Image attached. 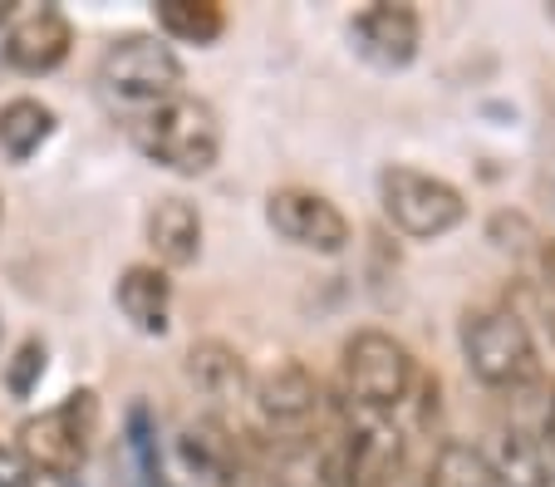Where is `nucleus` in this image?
Segmentation results:
<instances>
[{"instance_id": "nucleus-1", "label": "nucleus", "mask_w": 555, "mask_h": 487, "mask_svg": "<svg viewBox=\"0 0 555 487\" xmlns=\"http://www.w3.org/2000/svg\"><path fill=\"white\" fill-rule=\"evenodd\" d=\"M133 143L178 178H202L221 158V118L207 99L178 94L133 118Z\"/></svg>"}, {"instance_id": "nucleus-2", "label": "nucleus", "mask_w": 555, "mask_h": 487, "mask_svg": "<svg viewBox=\"0 0 555 487\" xmlns=\"http://www.w3.org/2000/svg\"><path fill=\"white\" fill-rule=\"evenodd\" d=\"M418 364H413L409 345L393 339L388 330H354L345 339V360H339V384H345V403L354 413H393L403 409Z\"/></svg>"}, {"instance_id": "nucleus-3", "label": "nucleus", "mask_w": 555, "mask_h": 487, "mask_svg": "<svg viewBox=\"0 0 555 487\" xmlns=\"http://www.w3.org/2000/svg\"><path fill=\"white\" fill-rule=\"evenodd\" d=\"M462 355L467 370L487 384V389H526L541 374L535 360V339L526 330V320L506 306H487V310H467L462 320Z\"/></svg>"}, {"instance_id": "nucleus-4", "label": "nucleus", "mask_w": 555, "mask_h": 487, "mask_svg": "<svg viewBox=\"0 0 555 487\" xmlns=\"http://www.w3.org/2000/svg\"><path fill=\"white\" fill-rule=\"evenodd\" d=\"M99 89L108 104L147 114L182 94V60L157 35H124L99 60Z\"/></svg>"}, {"instance_id": "nucleus-5", "label": "nucleus", "mask_w": 555, "mask_h": 487, "mask_svg": "<svg viewBox=\"0 0 555 487\" xmlns=\"http://www.w3.org/2000/svg\"><path fill=\"white\" fill-rule=\"evenodd\" d=\"M99 434V394L74 389L60 409H44L35 419H25L15 448L25 453V463L44 477H74L85 467L89 444Z\"/></svg>"}, {"instance_id": "nucleus-6", "label": "nucleus", "mask_w": 555, "mask_h": 487, "mask_svg": "<svg viewBox=\"0 0 555 487\" xmlns=\"http://www.w3.org/2000/svg\"><path fill=\"white\" fill-rule=\"evenodd\" d=\"M378 197H384V217L403 236H413V242L448 236L467 217V202H462V192L448 178L409 168V163H388L378 172Z\"/></svg>"}, {"instance_id": "nucleus-7", "label": "nucleus", "mask_w": 555, "mask_h": 487, "mask_svg": "<svg viewBox=\"0 0 555 487\" xmlns=\"http://www.w3.org/2000/svg\"><path fill=\"white\" fill-rule=\"evenodd\" d=\"M266 222L275 227V236L320 256H339L349 246V217L314 188H275L266 197Z\"/></svg>"}, {"instance_id": "nucleus-8", "label": "nucleus", "mask_w": 555, "mask_h": 487, "mask_svg": "<svg viewBox=\"0 0 555 487\" xmlns=\"http://www.w3.org/2000/svg\"><path fill=\"white\" fill-rule=\"evenodd\" d=\"M345 477L349 487H399L409 467V444L399 424L384 413H354L349 409L345 434Z\"/></svg>"}, {"instance_id": "nucleus-9", "label": "nucleus", "mask_w": 555, "mask_h": 487, "mask_svg": "<svg viewBox=\"0 0 555 487\" xmlns=\"http://www.w3.org/2000/svg\"><path fill=\"white\" fill-rule=\"evenodd\" d=\"M74 44V25L60 5H35V11H21L5 30V64L21 69V75H50L69 60Z\"/></svg>"}, {"instance_id": "nucleus-10", "label": "nucleus", "mask_w": 555, "mask_h": 487, "mask_svg": "<svg viewBox=\"0 0 555 487\" xmlns=\"http://www.w3.org/2000/svg\"><path fill=\"white\" fill-rule=\"evenodd\" d=\"M349 35H354L359 54L374 60L378 69H403V64H413V54H418V44H423V21L413 5L374 0V5H364V11L354 15Z\"/></svg>"}, {"instance_id": "nucleus-11", "label": "nucleus", "mask_w": 555, "mask_h": 487, "mask_svg": "<svg viewBox=\"0 0 555 487\" xmlns=\"http://www.w3.org/2000/svg\"><path fill=\"white\" fill-rule=\"evenodd\" d=\"M182 374L197 389V399H207L211 409H236V403L251 399V364L242 350H231L227 339H197L182 360Z\"/></svg>"}, {"instance_id": "nucleus-12", "label": "nucleus", "mask_w": 555, "mask_h": 487, "mask_svg": "<svg viewBox=\"0 0 555 487\" xmlns=\"http://www.w3.org/2000/svg\"><path fill=\"white\" fill-rule=\"evenodd\" d=\"M251 399L261 403V413L281 428H300L305 419H314L320 409V380L310 374V364L300 360H281L266 374H256Z\"/></svg>"}, {"instance_id": "nucleus-13", "label": "nucleus", "mask_w": 555, "mask_h": 487, "mask_svg": "<svg viewBox=\"0 0 555 487\" xmlns=\"http://www.w3.org/2000/svg\"><path fill=\"white\" fill-rule=\"evenodd\" d=\"M275 487H349L345 477V438L300 434L275 453Z\"/></svg>"}, {"instance_id": "nucleus-14", "label": "nucleus", "mask_w": 555, "mask_h": 487, "mask_svg": "<svg viewBox=\"0 0 555 487\" xmlns=\"http://www.w3.org/2000/svg\"><path fill=\"white\" fill-rule=\"evenodd\" d=\"M118 310L133 330L143 335H168V320H172V281L163 266H147L133 261L124 275H118V291H114Z\"/></svg>"}, {"instance_id": "nucleus-15", "label": "nucleus", "mask_w": 555, "mask_h": 487, "mask_svg": "<svg viewBox=\"0 0 555 487\" xmlns=\"http://www.w3.org/2000/svg\"><path fill=\"white\" fill-rule=\"evenodd\" d=\"M147 246L163 266H192L202 256V213L188 197H157L147 213Z\"/></svg>"}, {"instance_id": "nucleus-16", "label": "nucleus", "mask_w": 555, "mask_h": 487, "mask_svg": "<svg viewBox=\"0 0 555 487\" xmlns=\"http://www.w3.org/2000/svg\"><path fill=\"white\" fill-rule=\"evenodd\" d=\"M178 458L202 487H231L236 483V444L227 438V428L197 419L178 434Z\"/></svg>"}, {"instance_id": "nucleus-17", "label": "nucleus", "mask_w": 555, "mask_h": 487, "mask_svg": "<svg viewBox=\"0 0 555 487\" xmlns=\"http://www.w3.org/2000/svg\"><path fill=\"white\" fill-rule=\"evenodd\" d=\"M50 133H54L50 104H40V99H11V104H0V153L11 163H25Z\"/></svg>"}, {"instance_id": "nucleus-18", "label": "nucleus", "mask_w": 555, "mask_h": 487, "mask_svg": "<svg viewBox=\"0 0 555 487\" xmlns=\"http://www.w3.org/2000/svg\"><path fill=\"white\" fill-rule=\"evenodd\" d=\"M157 25L182 44H211L227 30V11L217 0H163L157 5Z\"/></svg>"}, {"instance_id": "nucleus-19", "label": "nucleus", "mask_w": 555, "mask_h": 487, "mask_svg": "<svg viewBox=\"0 0 555 487\" xmlns=\"http://www.w3.org/2000/svg\"><path fill=\"white\" fill-rule=\"evenodd\" d=\"M423 487H502L492 473V463H487L482 448H472V444H442L438 458H433L428 467V483Z\"/></svg>"}, {"instance_id": "nucleus-20", "label": "nucleus", "mask_w": 555, "mask_h": 487, "mask_svg": "<svg viewBox=\"0 0 555 487\" xmlns=\"http://www.w3.org/2000/svg\"><path fill=\"white\" fill-rule=\"evenodd\" d=\"M40 374H44V339L30 335V339H21L15 355L5 360V389H11L15 399H25V394L40 384Z\"/></svg>"}, {"instance_id": "nucleus-21", "label": "nucleus", "mask_w": 555, "mask_h": 487, "mask_svg": "<svg viewBox=\"0 0 555 487\" xmlns=\"http://www.w3.org/2000/svg\"><path fill=\"white\" fill-rule=\"evenodd\" d=\"M40 473L25 463V453L15 444H0V487H35Z\"/></svg>"}, {"instance_id": "nucleus-22", "label": "nucleus", "mask_w": 555, "mask_h": 487, "mask_svg": "<svg viewBox=\"0 0 555 487\" xmlns=\"http://www.w3.org/2000/svg\"><path fill=\"white\" fill-rule=\"evenodd\" d=\"M541 266H545V281L555 286V242H545V252H541Z\"/></svg>"}, {"instance_id": "nucleus-23", "label": "nucleus", "mask_w": 555, "mask_h": 487, "mask_svg": "<svg viewBox=\"0 0 555 487\" xmlns=\"http://www.w3.org/2000/svg\"><path fill=\"white\" fill-rule=\"evenodd\" d=\"M15 15H21V5H15V0H0V25H11Z\"/></svg>"}, {"instance_id": "nucleus-24", "label": "nucleus", "mask_w": 555, "mask_h": 487, "mask_svg": "<svg viewBox=\"0 0 555 487\" xmlns=\"http://www.w3.org/2000/svg\"><path fill=\"white\" fill-rule=\"evenodd\" d=\"M0 222H5V197H0Z\"/></svg>"}, {"instance_id": "nucleus-25", "label": "nucleus", "mask_w": 555, "mask_h": 487, "mask_svg": "<svg viewBox=\"0 0 555 487\" xmlns=\"http://www.w3.org/2000/svg\"><path fill=\"white\" fill-rule=\"evenodd\" d=\"M153 487H172V483H153Z\"/></svg>"}]
</instances>
